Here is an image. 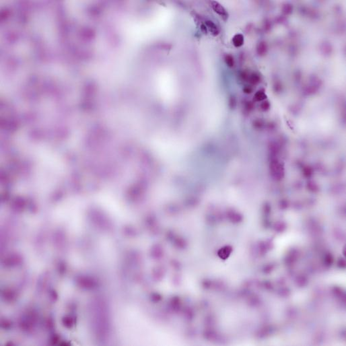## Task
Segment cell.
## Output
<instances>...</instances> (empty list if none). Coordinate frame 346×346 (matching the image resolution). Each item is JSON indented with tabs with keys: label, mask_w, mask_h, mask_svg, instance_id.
<instances>
[{
	"label": "cell",
	"mask_w": 346,
	"mask_h": 346,
	"mask_svg": "<svg viewBox=\"0 0 346 346\" xmlns=\"http://www.w3.org/2000/svg\"><path fill=\"white\" fill-rule=\"evenodd\" d=\"M257 53L259 54V55H265V54L266 53L267 51V46L266 43H265L263 41V42H261L260 43H259V45H258L257 48Z\"/></svg>",
	"instance_id": "obj_4"
},
{
	"label": "cell",
	"mask_w": 346,
	"mask_h": 346,
	"mask_svg": "<svg viewBox=\"0 0 346 346\" xmlns=\"http://www.w3.org/2000/svg\"><path fill=\"white\" fill-rule=\"evenodd\" d=\"M230 105H232V108L236 105V99L234 97L232 96L230 99Z\"/></svg>",
	"instance_id": "obj_10"
},
{
	"label": "cell",
	"mask_w": 346,
	"mask_h": 346,
	"mask_svg": "<svg viewBox=\"0 0 346 346\" xmlns=\"http://www.w3.org/2000/svg\"><path fill=\"white\" fill-rule=\"evenodd\" d=\"M232 43L236 47H240L244 44V37L241 34L234 35L232 39Z\"/></svg>",
	"instance_id": "obj_3"
},
{
	"label": "cell",
	"mask_w": 346,
	"mask_h": 346,
	"mask_svg": "<svg viewBox=\"0 0 346 346\" xmlns=\"http://www.w3.org/2000/svg\"><path fill=\"white\" fill-rule=\"evenodd\" d=\"M261 108H263V110H267L269 109V104L268 102H265L261 105Z\"/></svg>",
	"instance_id": "obj_8"
},
{
	"label": "cell",
	"mask_w": 346,
	"mask_h": 346,
	"mask_svg": "<svg viewBox=\"0 0 346 346\" xmlns=\"http://www.w3.org/2000/svg\"><path fill=\"white\" fill-rule=\"evenodd\" d=\"M211 4L214 12H216L218 15H220L223 20H226L228 18V13H227L226 10L224 9V8L220 3H219L217 1H212Z\"/></svg>",
	"instance_id": "obj_1"
},
{
	"label": "cell",
	"mask_w": 346,
	"mask_h": 346,
	"mask_svg": "<svg viewBox=\"0 0 346 346\" xmlns=\"http://www.w3.org/2000/svg\"><path fill=\"white\" fill-rule=\"evenodd\" d=\"M260 76L256 73H253V74H250L248 78V80L251 84L253 85L257 84L260 82Z\"/></svg>",
	"instance_id": "obj_5"
},
{
	"label": "cell",
	"mask_w": 346,
	"mask_h": 346,
	"mask_svg": "<svg viewBox=\"0 0 346 346\" xmlns=\"http://www.w3.org/2000/svg\"><path fill=\"white\" fill-rule=\"evenodd\" d=\"M201 30L204 34H207V29H206V26L204 24H202L201 26Z\"/></svg>",
	"instance_id": "obj_11"
},
{
	"label": "cell",
	"mask_w": 346,
	"mask_h": 346,
	"mask_svg": "<svg viewBox=\"0 0 346 346\" xmlns=\"http://www.w3.org/2000/svg\"><path fill=\"white\" fill-rule=\"evenodd\" d=\"M266 98L267 96L265 94V91L263 90H259L255 94V96H254V99H255V101H261L265 99Z\"/></svg>",
	"instance_id": "obj_6"
},
{
	"label": "cell",
	"mask_w": 346,
	"mask_h": 346,
	"mask_svg": "<svg viewBox=\"0 0 346 346\" xmlns=\"http://www.w3.org/2000/svg\"><path fill=\"white\" fill-rule=\"evenodd\" d=\"M205 26H206V27H207V28L209 29V30L211 32L212 34L214 35V36L218 35L219 34V32H220V30H219L218 28L212 21H210V20H207V21H206Z\"/></svg>",
	"instance_id": "obj_2"
},
{
	"label": "cell",
	"mask_w": 346,
	"mask_h": 346,
	"mask_svg": "<svg viewBox=\"0 0 346 346\" xmlns=\"http://www.w3.org/2000/svg\"><path fill=\"white\" fill-rule=\"evenodd\" d=\"M225 62H226V65L230 67V68H232L234 65V58L231 55H227L225 56Z\"/></svg>",
	"instance_id": "obj_7"
},
{
	"label": "cell",
	"mask_w": 346,
	"mask_h": 346,
	"mask_svg": "<svg viewBox=\"0 0 346 346\" xmlns=\"http://www.w3.org/2000/svg\"><path fill=\"white\" fill-rule=\"evenodd\" d=\"M243 91L245 94H251L252 92V91H253V89H252L249 86H246L244 88Z\"/></svg>",
	"instance_id": "obj_9"
}]
</instances>
